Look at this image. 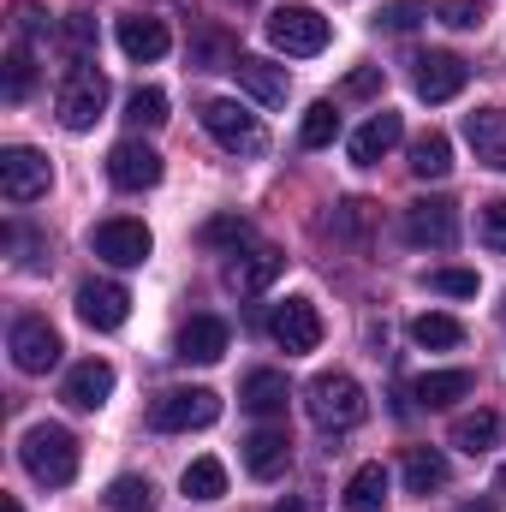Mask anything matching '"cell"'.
<instances>
[{"label": "cell", "mask_w": 506, "mask_h": 512, "mask_svg": "<svg viewBox=\"0 0 506 512\" xmlns=\"http://www.w3.org/2000/svg\"><path fill=\"white\" fill-rule=\"evenodd\" d=\"M18 459H24V471H30L42 489H66V483L78 477V441H72V429H60V423L24 429Z\"/></svg>", "instance_id": "6da1fadb"}, {"label": "cell", "mask_w": 506, "mask_h": 512, "mask_svg": "<svg viewBox=\"0 0 506 512\" xmlns=\"http://www.w3.org/2000/svg\"><path fill=\"white\" fill-rule=\"evenodd\" d=\"M304 405H310V417H316L322 429H352V423H364V411H370L364 387L352 382L346 370H322L316 382L304 387Z\"/></svg>", "instance_id": "7a4b0ae2"}, {"label": "cell", "mask_w": 506, "mask_h": 512, "mask_svg": "<svg viewBox=\"0 0 506 512\" xmlns=\"http://www.w3.org/2000/svg\"><path fill=\"white\" fill-rule=\"evenodd\" d=\"M328 36H334V24H328L316 6H304V0L274 6V12H268V42H274L280 54L310 60V54H322V48H328Z\"/></svg>", "instance_id": "3957f363"}, {"label": "cell", "mask_w": 506, "mask_h": 512, "mask_svg": "<svg viewBox=\"0 0 506 512\" xmlns=\"http://www.w3.org/2000/svg\"><path fill=\"white\" fill-rule=\"evenodd\" d=\"M215 417H221V393H209V387H167L149 399V429H161V435L209 429Z\"/></svg>", "instance_id": "277c9868"}, {"label": "cell", "mask_w": 506, "mask_h": 512, "mask_svg": "<svg viewBox=\"0 0 506 512\" xmlns=\"http://www.w3.org/2000/svg\"><path fill=\"white\" fill-rule=\"evenodd\" d=\"M203 131H209L221 149H233V155H262V149H268V131H262V120H256L251 108L227 102V96L203 102Z\"/></svg>", "instance_id": "5b68a950"}, {"label": "cell", "mask_w": 506, "mask_h": 512, "mask_svg": "<svg viewBox=\"0 0 506 512\" xmlns=\"http://www.w3.org/2000/svg\"><path fill=\"white\" fill-rule=\"evenodd\" d=\"M108 114V78L96 66H78L66 84H60V126L66 131H90Z\"/></svg>", "instance_id": "8992f818"}, {"label": "cell", "mask_w": 506, "mask_h": 512, "mask_svg": "<svg viewBox=\"0 0 506 512\" xmlns=\"http://www.w3.org/2000/svg\"><path fill=\"white\" fill-rule=\"evenodd\" d=\"M405 239L417 251H453L459 245V209L447 197H417L405 209Z\"/></svg>", "instance_id": "52a82bcc"}, {"label": "cell", "mask_w": 506, "mask_h": 512, "mask_svg": "<svg viewBox=\"0 0 506 512\" xmlns=\"http://www.w3.org/2000/svg\"><path fill=\"white\" fill-rule=\"evenodd\" d=\"M268 334H274V346H280L286 358H304V352L322 346V310H316L310 298H286V304L268 316Z\"/></svg>", "instance_id": "ba28073f"}, {"label": "cell", "mask_w": 506, "mask_h": 512, "mask_svg": "<svg viewBox=\"0 0 506 512\" xmlns=\"http://www.w3.org/2000/svg\"><path fill=\"white\" fill-rule=\"evenodd\" d=\"M48 155L42 149H24V143H12V149H0V191H6V203H36L42 191H48Z\"/></svg>", "instance_id": "9c48e42d"}, {"label": "cell", "mask_w": 506, "mask_h": 512, "mask_svg": "<svg viewBox=\"0 0 506 512\" xmlns=\"http://www.w3.org/2000/svg\"><path fill=\"white\" fill-rule=\"evenodd\" d=\"M6 346H12V364H18L24 376H48V370L60 364V334H54L42 316H18L12 334H6Z\"/></svg>", "instance_id": "30bf717a"}, {"label": "cell", "mask_w": 506, "mask_h": 512, "mask_svg": "<svg viewBox=\"0 0 506 512\" xmlns=\"http://www.w3.org/2000/svg\"><path fill=\"white\" fill-rule=\"evenodd\" d=\"M90 251L102 256V262H114V268H137V262H149L155 239H149V227H143V221L114 215V221H102V227L90 233Z\"/></svg>", "instance_id": "8fae6325"}, {"label": "cell", "mask_w": 506, "mask_h": 512, "mask_svg": "<svg viewBox=\"0 0 506 512\" xmlns=\"http://www.w3.org/2000/svg\"><path fill=\"white\" fill-rule=\"evenodd\" d=\"M78 316H84V328L114 334V328H126V316H131V292L120 280H84L78 286Z\"/></svg>", "instance_id": "7c38bea8"}, {"label": "cell", "mask_w": 506, "mask_h": 512, "mask_svg": "<svg viewBox=\"0 0 506 512\" xmlns=\"http://www.w3.org/2000/svg\"><path fill=\"white\" fill-rule=\"evenodd\" d=\"M465 84H471V66H465L459 54H447V48L417 54V96H423V102H453Z\"/></svg>", "instance_id": "4fadbf2b"}, {"label": "cell", "mask_w": 506, "mask_h": 512, "mask_svg": "<svg viewBox=\"0 0 506 512\" xmlns=\"http://www.w3.org/2000/svg\"><path fill=\"white\" fill-rule=\"evenodd\" d=\"M108 179H114L120 191H149V185H161V155H155L149 143L126 137V143L108 149Z\"/></svg>", "instance_id": "5bb4252c"}, {"label": "cell", "mask_w": 506, "mask_h": 512, "mask_svg": "<svg viewBox=\"0 0 506 512\" xmlns=\"http://www.w3.org/2000/svg\"><path fill=\"white\" fill-rule=\"evenodd\" d=\"M108 393H114V364H102V358L72 364V370H66V382H60V399H66L72 411H102V405H108Z\"/></svg>", "instance_id": "9a60e30c"}, {"label": "cell", "mask_w": 506, "mask_h": 512, "mask_svg": "<svg viewBox=\"0 0 506 512\" xmlns=\"http://www.w3.org/2000/svg\"><path fill=\"white\" fill-rule=\"evenodd\" d=\"M239 453H245V471H251V477L274 483V477H286V465H292V435L268 423V429H251V435H245Z\"/></svg>", "instance_id": "2e32d148"}, {"label": "cell", "mask_w": 506, "mask_h": 512, "mask_svg": "<svg viewBox=\"0 0 506 512\" xmlns=\"http://www.w3.org/2000/svg\"><path fill=\"white\" fill-rule=\"evenodd\" d=\"M286 274V251H274V245H256V251H233V262H227V286L233 292H262V286H274Z\"/></svg>", "instance_id": "e0dca14e"}, {"label": "cell", "mask_w": 506, "mask_h": 512, "mask_svg": "<svg viewBox=\"0 0 506 512\" xmlns=\"http://www.w3.org/2000/svg\"><path fill=\"white\" fill-rule=\"evenodd\" d=\"M227 322L221 316H191L185 328H179V358L185 364H221L227 358Z\"/></svg>", "instance_id": "ac0fdd59"}, {"label": "cell", "mask_w": 506, "mask_h": 512, "mask_svg": "<svg viewBox=\"0 0 506 512\" xmlns=\"http://www.w3.org/2000/svg\"><path fill=\"white\" fill-rule=\"evenodd\" d=\"M233 78L251 90L262 108H280V102H286V90H292L286 66H274V60H262V54H239V60H233Z\"/></svg>", "instance_id": "d6986e66"}, {"label": "cell", "mask_w": 506, "mask_h": 512, "mask_svg": "<svg viewBox=\"0 0 506 512\" xmlns=\"http://www.w3.org/2000/svg\"><path fill=\"white\" fill-rule=\"evenodd\" d=\"M399 137H405V120L381 108V114H370L364 126L352 131V161H358V167H376V161L393 149V143H399Z\"/></svg>", "instance_id": "ffe728a7"}, {"label": "cell", "mask_w": 506, "mask_h": 512, "mask_svg": "<svg viewBox=\"0 0 506 512\" xmlns=\"http://www.w3.org/2000/svg\"><path fill=\"white\" fill-rule=\"evenodd\" d=\"M465 137H471L477 161H489V167L506 173V108H477V114H465Z\"/></svg>", "instance_id": "44dd1931"}, {"label": "cell", "mask_w": 506, "mask_h": 512, "mask_svg": "<svg viewBox=\"0 0 506 512\" xmlns=\"http://www.w3.org/2000/svg\"><path fill=\"white\" fill-rule=\"evenodd\" d=\"M120 48H126V60H161V54L173 48V36H167L161 18L131 12V18H120Z\"/></svg>", "instance_id": "7402d4cb"}, {"label": "cell", "mask_w": 506, "mask_h": 512, "mask_svg": "<svg viewBox=\"0 0 506 512\" xmlns=\"http://www.w3.org/2000/svg\"><path fill=\"white\" fill-rule=\"evenodd\" d=\"M447 477H453V465H447L441 447H411L405 453V489L411 495H435V489H447Z\"/></svg>", "instance_id": "603a6c76"}, {"label": "cell", "mask_w": 506, "mask_h": 512, "mask_svg": "<svg viewBox=\"0 0 506 512\" xmlns=\"http://www.w3.org/2000/svg\"><path fill=\"white\" fill-rule=\"evenodd\" d=\"M286 399H292V387L280 370H251L245 382H239V405H251L256 417H274V411H286Z\"/></svg>", "instance_id": "cb8c5ba5"}, {"label": "cell", "mask_w": 506, "mask_h": 512, "mask_svg": "<svg viewBox=\"0 0 506 512\" xmlns=\"http://www.w3.org/2000/svg\"><path fill=\"white\" fill-rule=\"evenodd\" d=\"M495 435H501V417L495 411H465V417H453V429H447V441L459 447V453H489L495 447Z\"/></svg>", "instance_id": "d4e9b609"}, {"label": "cell", "mask_w": 506, "mask_h": 512, "mask_svg": "<svg viewBox=\"0 0 506 512\" xmlns=\"http://www.w3.org/2000/svg\"><path fill=\"white\" fill-rule=\"evenodd\" d=\"M471 370H429V376H417V405H429V411H441V405H453V399H465L471 393Z\"/></svg>", "instance_id": "484cf974"}, {"label": "cell", "mask_w": 506, "mask_h": 512, "mask_svg": "<svg viewBox=\"0 0 506 512\" xmlns=\"http://www.w3.org/2000/svg\"><path fill=\"white\" fill-rule=\"evenodd\" d=\"M340 501H346V512H381L387 507V465H358Z\"/></svg>", "instance_id": "4316f807"}, {"label": "cell", "mask_w": 506, "mask_h": 512, "mask_svg": "<svg viewBox=\"0 0 506 512\" xmlns=\"http://www.w3.org/2000/svg\"><path fill=\"white\" fill-rule=\"evenodd\" d=\"M411 173H417V179H447V173H453V143H447L441 131H423V137L411 143Z\"/></svg>", "instance_id": "83f0119b"}, {"label": "cell", "mask_w": 506, "mask_h": 512, "mask_svg": "<svg viewBox=\"0 0 506 512\" xmlns=\"http://www.w3.org/2000/svg\"><path fill=\"white\" fill-rule=\"evenodd\" d=\"M411 340H417L423 352H453V346L465 340V328H459L453 316H441V310H423V316L411 322Z\"/></svg>", "instance_id": "f1b7e54d"}, {"label": "cell", "mask_w": 506, "mask_h": 512, "mask_svg": "<svg viewBox=\"0 0 506 512\" xmlns=\"http://www.w3.org/2000/svg\"><path fill=\"white\" fill-rule=\"evenodd\" d=\"M179 489H185L191 501H221V495H227V465H221V459H191L185 477H179Z\"/></svg>", "instance_id": "f546056e"}, {"label": "cell", "mask_w": 506, "mask_h": 512, "mask_svg": "<svg viewBox=\"0 0 506 512\" xmlns=\"http://www.w3.org/2000/svg\"><path fill=\"white\" fill-rule=\"evenodd\" d=\"M30 84H36V60H30V42H12L6 48V102H24L30 96Z\"/></svg>", "instance_id": "4dcf8cb0"}, {"label": "cell", "mask_w": 506, "mask_h": 512, "mask_svg": "<svg viewBox=\"0 0 506 512\" xmlns=\"http://www.w3.org/2000/svg\"><path fill=\"white\" fill-rule=\"evenodd\" d=\"M126 120L137 131H155V126H167V90H155V84H143V90H131V102H126Z\"/></svg>", "instance_id": "1f68e13d"}, {"label": "cell", "mask_w": 506, "mask_h": 512, "mask_svg": "<svg viewBox=\"0 0 506 512\" xmlns=\"http://www.w3.org/2000/svg\"><path fill=\"white\" fill-rule=\"evenodd\" d=\"M334 137H340V108H334V102H316V108L304 114V126H298V143H304V149H328Z\"/></svg>", "instance_id": "d6a6232c"}, {"label": "cell", "mask_w": 506, "mask_h": 512, "mask_svg": "<svg viewBox=\"0 0 506 512\" xmlns=\"http://www.w3.org/2000/svg\"><path fill=\"white\" fill-rule=\"evenodd\" d=\"M108 507L114 512H155L149 477H114V483H108Z\"/></svg>", "instance_id": "836d02e7"}, {"label": "cell", "mask_w": 506, "mask_h": 512, "mask_svg": "<svg viewBox=\"0 0 506 512\" xmlns=\"http://www.w3.org/2000/svg\"><path fill=\"white\" fill-rule=\"evenodd\" d=\"M435 18L447 30H483L489 24V0H435Z\"/></svg>", "instance_id": "e575fe53"}, {"label": "cell", "mask_w": 506, "mask_h": 512, "mask_svg": "<svg viewBox=\"0 0 506 512\" xmlns=\"http://www.w3.org/2000/svg\"><path fill=\"white\" fill-rule=\"evenodd\" d=\"M12 30H18V42H48L54 24H48V12H42L36 0H18V6H12Z\"/></svg>", "instance_id": "d590c367"}, {"label": "cell", "mask_w": 506, "mask_h": 512, "mask_svg": "<svg viewBox=\"0 0 506 512\" xmlns=\"http://www.w3.org/2000/svg\"><path fill=\"white\" fill-rule=\"evenodd\" d=\"M370 215H376V203H364V197H346V203L334 209V233H340V239H358V233L370 227Z\"/></svg>", "instance_id": "8d00e7d4"}, {"label": "cell", "mask_w": 506, "mask_h": 512, "mask_svg": "<svg viewBox=\"0 0 506 512\" xmlns=\"http://www.w3.org/2000/svg\"><path fill=\"white\" fill-rule=\"evenodd\" d=\"M477 286H483V280H477L471 268H435V274H429V292H447V298H477Z\"/></svg>", "instance_id": "74e56055"}, {"label": "cell", "mask_w": 506, "mask_h": 512, "mask_svg": "<svg viewBox=\"0 0 506 512\" xmlns=\"http://www.w3.org/2000/svg\"><path fill=\"white\" fill-rule=\"evenodd\" d=\"M245 239H251V221H239V215H221V221L203 227V245H233L239 251Z\"/></svg>", "instance_id": "f35d334b"}, {"label": "cell", "mask_w": 506, "mask_h": 512, "mask_svg": "<svg viewBox=\"0 0 506 512\" xmlns=\"http://www.w3.org/2000/svg\"><path fill=\"white\" fill-rule=\"evenodd\" d=\"M66 42L78 48V66H90V42H96V18H90V12H72V18H66Z\"/></svg>", "instance_id": "ab89813d"}, {"label": "cell", "mask_w": 506, "mask_h": 512, "mask_svg": "<svg viewBox=\"0 0 506 512\" xmlns=\"http://www.w3.org/2000/svg\"><path fill=\"white\" fill-rule=\"evenodd\" d=\"M477 233H483V245H489V251H506V197H501V203H489V209H483Z\"/></svg>", "instance_id": "60d3db41"}, {"label": "cell", "mask_w": 506, "mask_h": 512, "mask_svg": "<svg viewBox=\"0 0 506 512\" xmlns=\"http://www.w3.org/2000/svg\"><path fill=\"white\" fill-rule=\"evenodd\" d=\"M417 18H429V12L411 6V0H387V6H381V30H411Z\"/></svg>", "instance_id": "b9f144b4"}, {"label": "cell", "mask_w": 506, "mask_h": 512, "mask_svg": "<svg viewBox=\"0 0 506 512\" xmlns=\"http://www.w3.org/2000/svg\"><path fill=\"white\" fill-rule=\"evenodd\" d=\"M381 84H387L381 66H358V72L346 78V96H381Z\"/></svg>", "instance_id": "7bdbcfd3"}, {"label": "cell", "mask_w": 506, "mask_h": 512, "mask_svg": "<svg viewBox=\"0 0 506 512\" xmlns=\"http://www.w3.org/2000/svg\"><path fill=\"white\" fill-rule=\"evenodd\" d=\"M459 512H501V501H489V495H483V501H465Z\"/></svg>", "instance_id": "ee69618b"}, {"label": "cell", "mask_w": 506, "mask_h": 512, "mask_svg": "<svg viewBox=\"0 0 506 512\" xmlns=\"http://www.w3.org/2000/svg\"><path fill=\"white\" fill-rule=\"evenodd\" d=\"M274 512H310V501H298V495H292V501H280Z\"/></svg>", "instance_id": "f6af8a7d"}, {"label": "cell", "mask_w": 506, "mask_h": 512, "mask_svg": "<svg viewBox=\"0 0 506 512\" xmlns=\"http://www.w3.org/2000/svg\"><path fill=\"white\" fill-rule=\"evenodd\" d=\"M0 512H24V507H18V501H6V507H0Z\"/></svg>", "instance_id": "bcb514c9"}]
</instances>
